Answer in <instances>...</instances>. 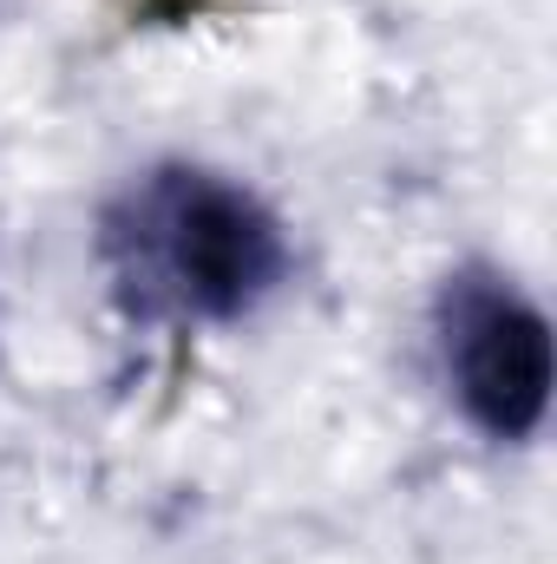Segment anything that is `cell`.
Wrapping results in <instances>:
<instances>
[{"instance_id": "obj_1", "label": "cell", "mask_w": 557, "mask_h": 564, "mask_svg": "<svg viewBox=\"0 0 557 564\" xmlns=\"http://www.w3.org/2000/svg\"><path fill=\"white\" fill-rule=\"evenodd\" d=\"M112 276L144 315L243 322L288 276L276 210L223 171L157 164L106 210Z\"/></svg>"}, {"instance_id": "obj_2", "label": "cell", "mask_w": 557, "mask_h": 564, "mask_svg": "<svg viewBox=\"0 0 557 564\" xmlns=\"http://www.w3.org/2000/svg\"><path fill=\"white\" fill-rule=\"evenodd\" d=\"M439 368L479 433L532 440L551 408V322L512 276L466 270L439 289Z\"/></svg>"}]
</instances>
